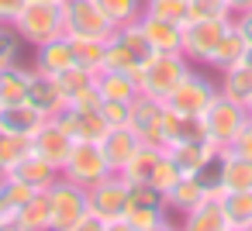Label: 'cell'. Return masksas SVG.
<instances>
[{"label": "cell", "mask_w": 252, "mask_h": 231, "mask_svg": "<svg viewBox=\"0 0 252 231\" xmlns=\"http://www.w3.org/2000/svg\"><path fill=\"white\" fill-rule=\"evenodd\" d=\"M145 14L173 21V25H187L190 21V7L187 0H145Z\"/></svg>", "instance_id": "cell-36"}, {"label": "cell", "mask_w": 252, "mask_h": 231, "mask_svg": "<svg viewBox=\"0 0 252 231\" xmlns=\"http://www.w3.org/2000/svg\"><path fill=\"white\" fill-rule=\"evenodd\" d=\"M238 155H245V159H252V117L245 121V128H242V135L235 138V145H231Z\"/></svg>", "instance_id": "cell-43"}, {"label": "cell", "mask_w": 252, "mask_h": 231, "mask_svg": "<svg viewBox=\"0 0 252 231\" xmlns=\"http://www.w3.org/2000/svg\"><path fill=\"white\" fill-rule=\"evenodd\" d=\"M35 69L49 73V76H59L63 69L76 66V56H73V38L69 35H56L42 45H35V59H32Z\"/></svg>", "instance_id": "cell-16"}, {"label": "cell", "mask_w": 252, "mask_h": 231, "mask_svg": "<svg viewBox=\"0 0 252 231\" xmlns=\"http://www.w3.org/2000/svg\"><path fill=\"white\" fill-rule=\"evenodd\" d=\"M190 18H231L228 0H187Z\"/></svg>", "instance_id": "cell-39"}, {"label": "cell", "mask_w": 252, "mask_h": 231, "mask_svg": "<svg viewBox=\"0 0 252 231\" xmlns=\"http://www.w3.org/2000/svg\"><path fill=\"white\" fill-rule=\"evenodd\" d=\"M245 111H249V117H252V100H249V104H245Z\"/></svg>", "instance_id": "cell-47"}, {"label": "cell", "mask_w": 252, "mask_h": 231, "mask_svg": "<svg viewBox=\"0 0 252 231\" xmlns=\"http://www.w3.org/2000/svg\"><path fill=\"white\" fill-rule=\"evenodd\" d=\"M28 80L32 66H4L0 69V104H25L28 97Z\"/></svg>", "instance_id": "cell-26"}, {"label": "cell", "mask_w": 252, "mask_h": 231, "mask_svg": "<svg viewBox=\"0 0 252 231\" xmlns=\"http://www.w3.org/2000/svg\"><path fill=\"white\" fill-rule=\"evenodd\" d=\"M169 155H173V162H176V169H180L183 176H204V173L218 162L221 148H218L214 142L200 138V142H180V145H173Z\"/></svg>", "instance_id": "cell-14"}, {"label": "cell", "mask_w": 252, "mask_h": 231, "mask_svg": "<svg viewBox=\"0 0 252 231\" xmlns=\"http://www.w3.org/2000/svg\"><path fill=\"white\" fill-rule=\"evenodd\" d=\"M73 145H76V142H73V135L63 128L59 117H42V124L32 131V152L42 155L45 162H52L59 173H63V166H66Z\"/></svg>", "instance_id": "cell-10"}, {"label": "cell", "mask_w": 252, "mask_h": 231, "mask_svg": "<svg viewBox=\"0 0 252 231\" xmlns=\"http://www.w3.org/2000/svg\"><path fill=\"white\" fill-rule=\"evenodd\" d=\"M138 28H142V35L149 38L152 52H183V25H173V21L142 14V18H138Z\"/></svg>", "instance_id": "cell-17"}, {"label": "cell", "mask_w": 252, "mask_h": 231, "mask_svg": "<svg viewBox=\"0 0 252 231\" xmlns=\"http://www.w3.org/2000/svg\"><path fill=\"white\" fill-rule=\"evenodd\" d=\"M56 4H63V0H56Z\"/></svg>", "instance_id": "cell-48"}, {"label": "cell", "mask_w": 252, "mask_h": 231, "mask_svg": "<svg viewBox=\"0 0 252 231\" xmlns=\"http://www.w3.org/2000/svg\"><path fill=\"white\" fill-rule=\"evenodd\" d=\"M21 45H25V38L18 35L14 25H0V69L14 66L21 59Z\"/></svg>", "instance_id": "cell-37"}, {"label": "cell", "mask_w": 252, "mask_h": 231, "mask_svg": "<svg viewBox=\"0 0 252 231\" xmlns=\"http://www.w3.org/2000/svg\"><path fill=\"white\" fill-rule=\"evenodd\" d=\"M104 69H118V73H131V76H138V69H142V62H138V56L118 38V31L107 38V52H104Z\"/></svg>", "instance_id": "cell-30"}, {"label": "cell", "mask_w": 252, "mask_h": 231, "mask_svg": "<svg viewBox=\"0 0 252 231\" xmlns=\"http://www.w3.org/2000/svg\"><path fill=\"white\" fill-rule=\"evenodd\" d=\"M97 73H90V69H83V66H69V69H63L59 76H56V83H59V90H63V97H66V104H73L80 93H87L90 87H97V80H94Z\"/></svg>", "instance_id": "cell-32"}, {"label": "cell", "mask_w": 252, "mask_h": 231, "mask_svg": "<svg viewBox=\"0 0 252 231\" xmlns=\"http://www.w3.org/2000/svg\"><path fill=\"white\" fill-rule=\"evenodd\" d=\"M97 90L104 100H135L142 90H138V76L131 73H118V69H100L97 76Z\"/></svg>", "instance_id": "cell-23"}, {"label": "cell", "mask_w": 252, "mask_h": 231, "mask_svg": "<svg viewBox=\"0 0 252 231\" xmlns=\"http://www.w3.org/2000/svg\"><path fill=\"white\" fill-rule=\"evenodd\" d=\"M245 62H249V66H252V45H249V52H245Z\"/></svg>", "instance_id": "cell-45"}, {"label": "cell", "mask_w": 252, "mask_h": 231, "mask_svg": "<svg viewBox=\"0 0 252 231\" xmlns=\"http://www.w3.org/2000/svg\"><path fill=\"white\" fill-rule=\"evenodd\" d=\"M14 28L25 38V45H32V49L56 35H66L63 31V4H56V0H28V7L21 11Z\"/></svg>", "instance_id": "cell-5"}, {"label": "cell", "mask_w": 252, "mask_h": 231, "mask_svg": "<svg viewBox=\"0 0 252 231\" xmlns=\"http://www.w3.org/2000/svg\"><path fill=\"white\" fill-rule=\"evenodd\" d=\"M0 228H7V217H4V210H0Z\"/></svg>", "instance_id": "cell-46"}, {"label": "cell", "mask_w": 252, "mask_h": 231, "mask_svg": "<svg viewBox=\"0 0 252 231\" xmlns=\"http://www.w3.org/2000/svg\"><path fill=\"white\" fill-rule=\"evenodd\" d=\"M218 179H221L224 190H252V159L238 155L235 148H221Z\"/></svg>", "instance_id": "cell-19"}, {"label": "cell", "mask_w": 252, "mask_h": 231, "mask_svg": "<svg viewBox=\"0 0 252 231\" xmlns=\"http://www.w3.org/2000/svg\"><path fill=\"white\" fill-rule=\"evenodd\" d=\"M245 52H249V42H245V38H242V31L231 25V28L224 31V38L218 42V49H214V56H211V62H207V66H214V69L238 66V62H245Z\"/></svg>", "instance_id": "cell-27"}, {"label": "cell", "mask_w": 252, "mask_h": 231, "mask_svg": "<svg viewBox=\"0 0 252 231\" xmlns=\"http://www.w3.org/2000/svg\"><path fill=\"white\" fill-rule=\"evenodd\" d=\"M224 217L231 231H249L252 228V190H224L221 197Z\"/></svg>", "instance_id": "cell-25"}, {"label": "cell", "mask_w": 252, "mask_h": 231, "mask_svg": "<svg viewBox=\"0 0 252 231\" xmlns=\"http://www.w3.org/2000/svg\"><path fill=\"white\" fill-rule=\"evenodd\" d=\"M104 52H107V38H73V56L76 66L100 73L104 69Z\"/></svg>", "instance_id": "cell-34"}, {"label": "cell", "mask_w": 252, "mask_h": 231, "mask_svg": "<svg viewBox=\"0 0 252 231\" xmlns=\"http://www.w3.org/2000/svg\"><path fill=\"white\" fill-rule=\"evenodd\" d=\"M228 28H231V18H190L183 25V56L193 66H207Z\"/></svg>", "instance_id": "cell-7"}, {"label": "cell", "mask_w": 252, "mask_h": 231, "mask_svg": "<svg viewBox=\"0 0 252 231\" xmlns=\"http://www.w3.org/2000/svg\"><path fill=\"white\" fill-rule=\"evenodd\" d=\"M59 121H63V128L73 135V142H104V135H107V121H104V114H100V107H66L63 114H59Z\"/></svg>", "instance_id": "cell-13"}, {"label": "cell", "mask_w": 252, "mask_h": 231, "mask_svg": "<svg viewBox=\"0 0 252 231\" xmlns=\"http://www.w3.org/2000/svg\"><path fill=\"white\" fill-rule=\"evenodd\" d=\"M231 25L242 31V38L252 45V7H245V11H235L231 14Z\"/></svg>", "instance_id": "cell-42"}, {"label": "cell", "mask_w": 252, "mask_h": 231, "mask_svg": "<svg viewBox=\"0 0 252 231\" xmlns=\"http://www.w3.org/2000/svg\"><path fill=\"white\" fill-rule=\"evenodd\" d=\"M228 7H231V14H235V11H245V7H252V0H228Z\"/></svg>", "instance_id": "cell-44"}, {"label": "cell", "mask_w": 252, "mask_h": 231, "mask_svg": "<svg viewBox=\"0 0 252 231\" xmlns=\"http://www.w3.org/2000/svg\"><path fill=\"white\" fill-rule=\"evenodd\" d=\"M204 197H207V186H204L200 176H180V179L169 186V193H166V207L183 217V214L193 210Z\"/></svg>", "instance_id": "cell-21"}, {"label": "cell", "mask_w": 252, "mask_h": 231, "mask_svg": "<svg viewBox=\"0 0 252 231\" xmlns=\"http://www.w3.org/2000/svg\"><path fill=\"white\" fill-rule=\"evenodd\" d=\"M100 11L107 14V21L114 28H125V25H135L142 14H145V0H97Z\"/></svg>", "instance_id": "cell-33"}, {"label": "cell", "mask_w": 252, "mask_h": 231, "mask_svg": "<svg viewBox=\"0 0 252 231\" xmlns=\"http://www.w3.org/2000/svg\"><path fill=\"white\" fill-rule=\"evenodd\" d=\"M214 97H218V87H214V83H211L204 73L190 69V73H187V76L176 83V90L166 97V107H169V111H176V114L200 117Z\"/></svg>", "instance_id": "cell-9"}, {"label": "cell", "mask_w": 252, "mask_h": 231, "mask_svg": "<svg viewBox=\"0 0 252 231\" xmlns=\"http://www.w3.org/2000/svg\"><path fill=\"white\" fill-rule=\"evenodd\" d=\"M183 173L176 169V162H173V155L169 152H162L159 159H156V169H152V176H149V183L156 186V190H162V193H169V186L180 179Z\"/></svg>", "instance_id": "cell-38"}, {"label": "cell", "mask_w": 252, "mask_h": 231, "mask_svg": "<svg viewBox=\"0 0 252 231\" xmlns=\"http://www.w3.org/2000/svg\"><path fill=\"white\" fill-rule=\"evenodd\" d=\"M25 7H28V0H0V25H14Z\"/></svg>", "instance_id": "cell-41"}, {"label": "cell", "mask_w": 252, "mask_h": 231, "mask_svg": "<svg viewBox=\"0 0 252 231\" xmlns=\"http://www.w3.org/2000/svg\"><path fill=\"white\" fill-rule=\"evenodd\" d=\"M183 228H190V231H231L218 197H204L193 210H187L183 214Z\"/></svg>", "instance_id": "cell-20"}, {"label": "cell", "mask_w": 252, "mask_h": 231, "mask_svg": "<svg viewBox=\"0 0 252 231\" xmlns=\"http://www.w3.org/2000/svg\"><path fill=\"white\" fill-rule=\"evenodd\" d=\"M159 155H162L159 148L142 145V148L131 155V162L125 166V173H121V176H125L128 183H135V179H149V176H152V169H156V159H159Z\"/></svg>", "instance_id": "cell-35"}, {"label": "cell", "mask_w": 252, "mask_h": 231, "mask_svg": "<svg viewBox=\"0 0 252 231\" xmlns=\"http://www.w3.org/2000/svg\"><path fill=\"white\" fill-rule=\"evenodd\" d=\"M38 124H42V117L32 104H0V131L32 135Z\"/></svg>", "instance_id": "cell-24"}, {"label": "cell", "mask_w": 252, "mask_h": 231, "mask_svg": "<svg viewBox=\"0 0 252 231\" xmlns=\"http://www.w3.org/2000/svg\"><path fill=\"white\" fill-rule=\"evenodd\" d=\"M200 121H204L207 142H214L218 148H231L235 138L242 135L245 121H249V111H245V104H238V100H231V97H224L218 90V97L207 104V111L200 114Z\"/></svg>", "instance_id": "cell-4"}, {"label": "cell", "mask_w": 252, "mask_h": 231, "mask_svg": "<svg viewBox=\"0 0 252 231\" xmlns=\"http://www.w3.org/2000/svg\"><path fill=\"white\" fill-rule=\"evenodd\" d=\"M100 148H104V159H107L111 173H125V166L131 162V155L142 148V138L135 135L131 124H111L107 135H104V142H100Z\"/></svg>", "instance_id": "cell-15"}, {"label": "cell", "mask_w": 252, "mask_h": 231, "mask_svg": "<svg viewBox=\"0 0 252 231\" xmlns=\"http://www.w3.org/2000/svg\"><path fill=\"white\" fill-rule=\"evenodd\" d=\"M11 176H14V179H21L25 186H32L35 193H45V190H49V186H52V183H56L63 173H59L52 162H45L42 155L28 152V155H25V159H21L14 169H11Z\"/></svg>", "instance_id": "cell-18"}, {"label": "cell", "mask_w": 252, "mask_h": 231, "mask_svg": "<svg viewBox=\"0 0 252 231\" xmlns=\"http://www.w3.org/2000/svg\"><path fill=\"white\" fill-rule=\"evenodd\" d=\"M49 210H52V228L56 231H80V228H97L90 217V203H87V186L59 176L49 190Z\"/></svg>", "instance_id": "cell-1"}, {"label": "cell", "mask_w": 252, "mask_h": 231, "mask_svg": "<svg viewBox=\"0 0 252 231\" xmlns=\"http://www.w3.org/2000/svg\"><path fill=\"white\" fill-rule=\"evenodd\" d=\"M11 228H18V231H45V228H52L49 197H45V193H32V200H25V203L14 210Z\"/></svg>", "instance_id": "cell-22"}, {"label": "cell", "mask_w": 252, "mask_h": 231, "mask_svg": "<svg viewBox=\"0 0 252 231\" xmlns=\"http://www.w3.org/2000/svg\"><path fill=\"white\" fill-rule=\"evenodd\" d=\"M190 69H193V62L183 52H152L138 69V90L149 93V97L166 100Z\"/></svg>", "instance_id": "cell-3"}, {"label": "cell", "mask_w": 252, "mask_h": 231, "mask_svg": "<svg viewBox=\"0 0 252 231\" xmlns=\"http://www.w3.org/2000/svg\"><path fill=\"white\" fill-rule=\"evenodd\" d=\"M87 203L90 217L100 231L125 228V207H128V179L121 173H107L94 186H87Z\"/></svg>", "instance_id": "cell-2"}, {"label": "cell", "mask_w": 252, "mask_h": 231, "mask_svg": "<svg viewBox=\"0 0 252 231\" xmlns=\"http://www.w3.org/2000/svg\"><path fill=\"white\" fill-rule=\"evenodd\" d=\"M28 152H32V135H11V131H0V176L11 173Z\"/></svg>", "instance_id": "cell-31"}, {"label": "cell", "mask_w": 252, "mask_h": 231, "mask_svg": "<svg viewBox=\"0 0 252 231\" xmlns=\"http://www.w3.org/2000/svg\"><path fill=\"white\" fill-rule=\"evenodd\" d=\"M218 90L224 97L238 100V104H249L252 100V66L249 62H238V66L221 69V87Z\"/></svg>", "instance_id": "cell-28"}, {"label": "cell", "mask_w": 252, "mask_h": 231, "mask_svg": "<svg viewBox=\"0 0 252 231\" xmlns=\"http://www.w3.org/2000/svg\"><path fill=\"white\" fill-rule=\"evenodd\" d=\"M107 173H111V166H107L104 148L97 142H76L73 152H69V159H66V166H63V176L73 179V183H80V186H94Z\"/></svg>", "instance_id": "cell-11"}, {"label": "cell", "mask_w": 252, "mask_h": 231, "mask_svg": "<svg viewBox=\"0 0 252 231\" xmlns=\"http://www.w3.org/2000/svg\"><path fill=\"white\" fill-rule=\"evenodd\" d=\"M162 117H166V100L149 97V93H138L131 100L128 124L135 128V135L142 138V145H152L159 152H169V142H166V131H162Z\"/></svg>", "instance_id": "cell-8"}, {"label": "cell", "mask_w": 252, "mask_h": 231, "mask_svg": "<svg viewBox=\"0 0 252 231\" xmlns=\"http://www.w3.org/2000/svg\"><path fill=\"white\" fill-rule=\"evenodd\" d=\"M25 104H32V107L38 111V117H59V114L66 111V97H63L56 76H49V73H42V69H35V66H32V80H28V97H25Z\"/></svg>", "instance_id": "cell-12"}, {"label": "cell", "mask_w": 252, "mask_h": 231, "mask_svg": "<svg viewBox=\"0 0 252 231\" xmlns=\"http://www.w3.org/2000/svg\"><path fill=\"white\" fill-rule=\"evenodd\" d=\"M63 31L69 38H111L118 28L97 0H63Z\"/></svg>", "instance_id": "cell-6"}, {"label": "cell", "mask_w": 252, "mask_h": 231, "mask_svg": "<svg viewBox=\"0 0 252 231\" xmlns=\"http://www.w3.org/2000/svg\"><path fill=\"white\" fill-rule=\"evenodd\" d=\"M32 186H25L21 179H14L11 173H4L0 176V210H4V217H7V228H11V217H14V210L25 203V200H32Z\"/></svg>", "instance_id": "cell-29"}, {"label": "cell", "mask_w": 252, "mask_h": 231, "mask_svg": "<svg viewBox=\"0 0 252 231\" xmlns=\"http://www.w3.org/2000/svg\"><path fill=\"white\" fill-rule=\"evenodd\" d=\"M100 114L107 124H128L131 117V100H100Z\"/></svg>", "instance_id": "cell-40"}]
</instances>
